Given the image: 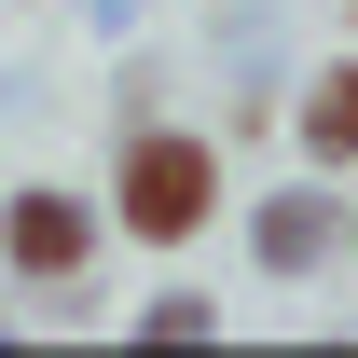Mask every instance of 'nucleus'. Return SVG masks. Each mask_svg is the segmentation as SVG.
Segmentation results:
<instances>
[{"label":"nucleus","instance_id":"obj_3","mask_svg":"<svg viewBox=\"0 0 358 358\" xmlns=\"http://www.w3.org/2000/svg\"><path fill=\"white\" fill-rule=\"evenodd\" d=\"M317 138H331V152H358V69H345L331 96H317Z\"/></svg>","mask_w":358,"mask_h":358},{"label":"nucleus","instance_id":"obj_1","mask_svg":"<svg viewBox=\"0 0 358 358\" xmlns=\"http://www.w3.org/2000/svg\"><path fill=\"white\" fill-rule=\"evenodd\" d=\"M124 221L138 234H193V221H207V152H193V138H152V152H138Z\"/></svg>","mask_w":358,"mask_h":358},{"label":"nucleus","instance_id":"obj_2","mask_svg":"<svg viewBox=\"0 0 358 358\" xmlns=\"http://www.w3.org/2000/svg\"><path fill=\"white\" fill-rule=\"evenodd\" d=\"M14 248H28V262H69V248H83V207H14Z\"/></svg>","mask_w":358,"mask_h":358}]
</instances>
